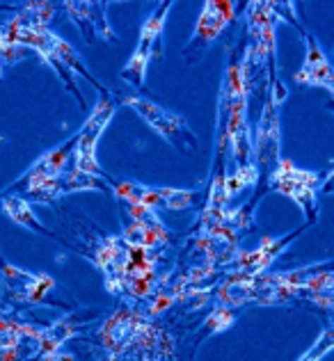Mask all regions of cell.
Returning <instances> with one entry per match:
<instances>
[{
	"mask_svg": "<svg viewBox=\"0 0 334 361\" xmlns=\"http://www.w3.org/2000/svg\"><path fill=\"white\" fill-rule=\"evenodd\" d=\"M97 338L117 361H160L172 353L167 331L154 325L151 316L140 309L124 307L114 311L97 331Z\"/></svg>",
	"mask_w": 334,
	"mask_h": 361,
	"instance_id": "1",
	"label": "cell"
},
{
	"mask_svg": "<svg viewBox=\"0 0 334 361\" xmlns=\"http://www.w3.org/2000/svg\"><path fill=\"white\" fill-rule=\"evenodd\" d=\"M245 21H247V39L243 46V71L247 80V90L259 87L261 73L268 71V78L278 75L275 64V25H278V12L275 3L268 0H252L245 5Z\"/></svg>",
	"mask_w": 334,
	"mask_h": 361,
	"instance_id": "2",
	"label": "cell"
},
{
	"mask_svg": "<svg viewBox=\"0 0 334 361\" xmlns=\"http://www.w3.org/2000/svg\"><path fill=\"white\" fill-rule=\"evenodd\" d=\"M289 97L284 82L273 75L266 80V97H263V110L256 121V128L252 133V151H254V165L259 172L261 192H266V178L273 172V167L280 163V108L284 99ZM256 183V185H259Z\"/></svg>",
	"mask_w": 334,
	"mask_h": 361,
	"instance_id": "3",
	"label": "cell"
},
{
	"mask_svg": "<svg viewBox=\"0 0 334 361\" xmlns=\"http://www.w3.org/2000/svg\"><path fill=\"white\" fill-rule=\"evenodd\" d=\"M330 172V169H328ZM326 174L318 172H309V169H302L293 163V160L280 158V163L273 167V172L266 178V190H273V192H280L284 197L293 199L295 204L302 208L307 222L304 224H316L318 220V188L326 180Z\"/></svg>",
	"mask_w": 334,
	"mask_h": 361,
	"instance_id": "4",
	"label": "cell"
},
{
	"mask_svg": "<svg viewBox=\"0 0 334 361\" xmlns=\"http://www.w3.org/2000/svg\"><path fill=\"white\" fill-rule=\"evenodd\" d=\"M172 5L174 3H160L154 9V14L142 23L136 51H133L126 66L119 71V78L124 82H129L133 90H142V85H145V78H147L149 62L163 58V30H165V21H167Z\"/></svg>",
	"mask_w": 334,
	"mask_h": 361,
	"instance_id": "5",
	"label": "cell"
},
{
	"mask_svg": "<svg viewBox=\"0 0 334 361\" xmlns=\"http://www.w3.org/2000/svg\"><path fill=\"white\" fill-rule=\"evenodd\" d=\"M117 112V101H114L112 94H106L97 101V106L90 112L88 121L83 123V128L76 133V145H73V154H71V167L78 169L83 174H92V176H106L101 172L99 160H97V145L103 135V130L110 123V119Z\"/></svg>",
	"mask_w": 334,
	"mask_h": 361,
	"instance_id": "6",
	"label": "cell"
},
{
	"mask_svg": "<svg viewBox=\"0 0 334 361\" xmlns=\"http://www.w3.org/2000/svg\"><path fill=\"white\" fill-rule=\"evenodd\" d=\"M108 190L124 204L142 206L156 211L158 206L169 208V211H186L199 202V190H179V188H151L136 180H110Z\"/></svg>",
	"mask_w": 334,
	"mask_h": 361,
	"instance_id": "7",
	"label": "cell"
},
{
	"mask_svg": "<svg viewBox=\"0 0 334 361\" xmlns=\"http://www.w3.org/2000/svg\"><path fill=\"white\" fill-rule=\"evenodd\" d=\"M124 103L136 110L160 137L169 142L172 147H177L181 154L188 156L197 149V135L188 126V121L177 115V112H172L160 106V103H154L145 97H138V94H131V97L124 99Z\"/></svg>",
	"mask_w": 334,
	"mask_h": 361,
	"instance_id": "8",
	"label": "cell"
},
{
	"mask_svg": "<svg viewBox=\"0 0 334 361\" xmlns=\"http://www.w3.org/2000/svg\"><path fill=\"white\" fill-rule=\"evenodd\" d=\"M241 9H245L243 3H229V0H208V3H204L202 14L195 23V32L184 49V60L188 64H197L202 60L208 46L227 30Z\"/></svg>",
	"mask_w": 334,
	"mask_h": 361,
	"instance_id": "9",
	"label": "cell"
},
{
	"mask_svg": "<svg viewBox=\"0 0 334 361\" xmlns=\"http://www.w3.org/2000/svg\"><path fill=\"white\" fill-rule=\"evenodd\" d=\"M126 215L129 222L119 235L126 245L140 247V250H156V247H163L172 240V231L160 222V217L151 208L126 204Z\"/></svg>",
	"mask_w": 334,
	"mask_h": 361,
	"instance_id": "10",
	"label": "cell"
},
{
	"mask_svg": "<svg viewBox=\"0 0 334 361\" xmlns=\"http://www.w3.org/2000/svg\"><path fill=\"white\" fill-rule=\"evenodd\" d=\"M0 281H3V290L7 298L28 304H42L46 295L55 288V279L51 274L28 272L3 259H0Z\"/></svg>",
	"mask_w": 334,
	"mask_h": 361,
	"instance_id": "11",
	"label": "cell"
},
{
	"mask_svg": "<svg viewBox=\"0 0 334 361\" xmlns=\"http://www.w3.org/2000/svg\"><path fill=\"white\" fill-rule=\"evenodd\" d=\"M73 145H76V137L66 140L64 145H60V147H55L51 151H46V154H42L30 167L25 169V174L21 178L14 180V183L7 188V195H12L14 190H18L21 197H23V195L30 192V190L40 188V185L49 183V180L60 176L66 169V165H69V160H71Z\"/></svg>",
	"mask_w": 334,
	"mask_h": 361,
	"instance_id": "12",
	"label": "cell"
},
{
	"mask_svg": "<svg viewBox=\"0 0 334 361\" xmlns=\"http://www.w3.org/2000/svg\"><path fill=\"white\" fill-rule=\"evenodd\" d=\"M309 224H302L300 229H293L282 238H270V235H263L259 247L252 252H238L236 259L229 263L227 272H236V274H243V277H256V274H263L270 265L278 261V256L289 247L298 235L307 229ZM225 272V274H227Z\"/></svg>",
	"mask_w": 334,
	"mask_h": 361,
	"instance_id": "13",
	"label": "cell"
},
{
	"mask_svg": "<svg viewBox=\"0 0 334 361\" xmlns=\"http://www.w3.org/2000/svg\"><path fill=\"white\" fill-rule=\"evenodd\" d=\"M80 190H108V176H92V174H83L78 169H64V172L44 183L40 188L30 190L28 195H23L25 202H37V204H51L57 197L71 195V192H80Z\"/></svg>",
	"mask_w": 334,
	"mask_h": 361,
	"instance_id": "14",
	"label": "cell"
},
{
	"mask_svg": "<svg viewBox=\"0 0 334 361\" xmlns=\"http://www.w3.org/2000/svg\"><path fill=\"white\" fill-rule=\"evenodd\" d=\"M69 14L71 21L78 25V30L83 32V39L88 44L97 42V37H103L106 42H117V35L112 32V27L108 23V7L110 3H62L57 5Z\"/></svg>",
	"mask_w": 334,
	"mask_h": 361,
	"instance_id": "15",
	"label": "cell"
},
{
	"mask_svg": "<svg viewBox=\"0 0 334 361\" xmlns=\"http://www.w3.org/2000/svg\"><path fill=\"white\" fill-rule=\"evenodd\" d=\"M99 318V311L94 309H80V311H71L66 313L64 318L55 320L53 325H49L46 329H40V338H37V355L40 357H49L53 353H60V348L69 341L71 336H76L78 331L90 325Z\"/></svg>",
	"mask_w": 334,
	"mask_h": 361,
	"instance_id": "16",
	"label": "cell"
},
{
	"mask_svg": "<svg viewBox=\"0 0 334 361\" xmlns=\"http://www.w3.org/2000/svg\"><path fill=\"white\" fill-rule=\"evenodd\" d=\"M302 42H304V62L298 69V73L293 75V80L304 87H323L328 94H334V75L330 60L323 53L318 39L307 30H302Z\"/></svg>",
	"mask_w": 334,
	"mask_h": 361,
	"instance_id": "17",
	"label": "cell"
},
{
	"mask_svg": "<svg viewBox=\"0 0 334 361\" xmlns=\"http://www.w3.org/2000/svg\"><path fill=\"white\" fill-rule=\"evenodd\" d=\"M0 208L9 215V220L21 224L23 229H30L35 233H44V235H51L53 238V233L46 229L40 220H37V215L30 208V202H25L21 195H7V192L0 195Z\"/></svg>",
	"mask_w": 334,
	"mask_h": 361,
	"instance_id": "18",
	"label": "cell"
},
{
	"mask_svg": "<svg viewBox=\"0 0 334 361\" xmlns=\"http://www.w3.org/2000/svg\"><path fill=\"white\" fill-rule=\"evenodd\" d=\"M35 341L40 338V329H35L23 322L5 318V313H0V350H18L23 341Z\"/></svg>",
	"mask_w": 334,
	"mask_h": 361,
	"instance_id": "19",
	"label": "cell"
},
{
	"mask_svg": "<svg viewBox=\"0 0 334 361\" xmlns=\"http://www.w3.org/2000/svg\"><path fill=\"white\" fill-rule=\"evenodd\" d=\"M332 345H334V331H332V327L328 325L326 329H323L321 338H318L316 343H314L298 361H321V359L326 357V355L330 353V350H332Z\"/></svg>",
	"mask_w": 334,
	"mask_h": 361,
	"instance_id": "20",
	"label": "cell"
},
{
	"mask_svg": "<svg viewBox=\"0 0 334 361\" xmlns=\"http://www.w3.org/2000/svg\"><path fill=\"white\" fill-rule=\"evenodd\" d=\"M234 320H236V313L234 309H227V307H217L211 316H208L206 320V329L211 331V334H217V331H222V329H229L234 325Z\"/></svg>",
	"mask_w": 334,
	"mask_h": 361,
	"instance_id": "21",
	"label": "cell"
}]
</instances>
